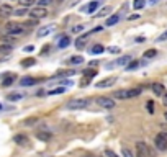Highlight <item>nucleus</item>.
<instances>
[{"label": "nucleus", "mask_w": 167, "mask_h": 157, "mask_svg": "<svg viewBox=\"0 0 167 157\" xmlns=\"http://www.w3.org/2000/svg\"><path fill=\"white\" fill-rule=\"evenodd\" d=\"M5 31H7L8 36H20V34L25 33V26L20 25V23H8L7 26H5Z\"/></svg>", "instance_id": "obj_1"}, {"label": "nucleus", "mask_w": 167, "mask_h": 157, "mask_svg": "<svg viewBox=\"0 0 167 157\" xmlns=\"http://www.w3.org/2000/svg\"><path fill=\"white\" fill-rule=\"evenodd\" d=\"M90 102H92L90 98H76V100H71V102H69L66 107H67L69 110H82V108L87 107Z\"/></svg>", "instance_id": "obj_2"}, {"label": "nucleus", "mask_w": 167, "mask_h": 157, "mask_svg": "<svg viewBox=\"0 0 167 157\" xmlns=\"http://www.w3.org/2000/svg\"><path fill=\"white\" fill-rule=\"evenodd\" d=\"M154 144H156V147L159 150H165L167 149V129L160 131L159 134L154 137Z\"/></svg>", "instance_id": "obj_3"}, {"label": "nucleus", "mask_w": 167, "mask_h": 157, "mask_svg": "<svg viewBox=\"0 0 167 157\" xmlns=\"http://www.w3.org/2000/svg\"><path fill=\"white\" fill-rule=\"evenodd\" d=\"M95 103L100 105L102 108H107V110H112L115 107V100L110 97H97L95 98Z\"/></svg>", "instance_id": "obj_4"}, {"label": "nucleus", "mask_w": 167, "mask_h": 157, "mask_svg": "<svg viewBox=\"0 0 167 157\" xmlns=\"http://www.w3.org/2000/svg\"><path fill=\"white\" fill-rule=\"evenodd\" d=\"M136 157H149V149L144 142H136Z\"/></svg>", "instance_id": "obj_5"}, {"label": "nucleus", "mask_w": 167, "mask_h": 157, "mask_svg": "<svg viewBox=\"0 0 167 157\" xmlns=\"http://www.w3.org/2000/svg\"><path fill=\"white\" fill-rule=\"evenodd\" d=\"M10 15H13V7L8 5V3L0 5V18H8Z\"/></svg>", "instance_id": "obj_6"}, {"label": "nucleus", "mask_w": 167, "mask_h": 157, "mask_svg": "<svg viewBox=\"0 0 167 157\" xmlns=\"http://www.w3.org/2000/svg\"><path fill=\"white\" fill-rule=\"evenodd\" d=\"M30 16H33V18H44V16H48V10H46L44 7H36V8H33L31 10V13Z\"/></svg>", "instance_id": "obj_7"}, {"label": "nucleus", "mask_w": 167, "mask_h": 157, "mask_svg": "<svg viewBox=\"0 0 167 157\" xmlns=\"http://www.w3.org/2000/svg\"><path fill=\"white\" fill-rule=\"evenodd\" d=\"M34 136H36V139H39V141H44V142H48L53 139V134H51V131H44V129H39L34 133Z\"/></svg>", "instance_id": "obj_8"}, {"label": "nucleus", "mask_w": 167, "mask_h": 157, "mask_svg": "<svg viewBox=\"0 0 167 157\" xmlns=\"http://www.w3.org/2000/svg\"><path fill=\"white\" fill-rule=\"evenodd\" d=\"M54 25H46V26H41L38 30V38H44V36H48V34H51L54 31Z\"/></svg>", "instance_id": "obj_9"}, {"label": "nucleus", "mask_w": 167, "mask_h": 157, "mask_svg": "<svg viewBox=\"0 0 167 157\" xmlns=\"http://www.w3.org/2000/svg\"><path fill=\"white\" fill-rule=\"evenodd\" d=\"M115 84H116V79H115V77H108L105 80L97 82V87H99V89H108V87H113Z\"/></svg>", "instance_id": "obj_10"}, {"label": "nucleus", "mask_w": 167, "mask_h": 157, "mask_svg": "<svg viewBox=\"0 0 167 157\" xmlns=\"http://www.w3.org/2000/svg\"><path fill=\"white\" fill-rule=\"evenodd\" d=\"M13 141H15V144H18V146H26V144L30 142V139H28L26 134H15Z\"/></svg>", "instance_id": "obj_11"}, {"label": "nucleus", "mask_w": 167, "mask_h": 157, "mask_svg": "<svg viewBox=\"0 0 167 157\" xmlns=\"http://www.w3.org/2000/svg\"><path fill=\"white\" fill-rule=\"evenodd\" d=\"M99 8V0H95V2H90V3H87L85 7H82L80 10L84 11V13H94V11Z\"/></svg>", "instance_id": "obj_12"}, {"label": "nucleus", "mask_w": 167, "mask_h": 157, "mask_svg": "<svg viewBox=\"0 0 167 157\" xmlns=\"http://www.w3.org/2000/svg\"><path fill=\"white\" fill-rule=\"evenodd\" d=\"M113 97L118 98V100H126V98H131L130 90H118V92H115V94H113Z\"/></svg>", "instance_id": "obj_13"}, {"label": "nucleus", "mask_w": 167, "mask_h": 157, "mask_svg": "<svg viewBox=\"0 0 167 157\" xmlns=\"http://www.w3.org/2000/svg\"><path fill=\"white\" fill-rule=\"evenodd\" d=\"M151 89H152V92H154L156 95H164V94H165V89H164V85H162V84H159V82L152 84V85H151Z\"/></svg>", "instance_id": "obj_14"}, {"label": "nucleus", "mask_w": 167, "mask_h": 157, "mask_svg": "<svg viewBox=\"0 0 167 157\" xmlns=\"http://www.w3.org/2000/svg\"><path fill=\"white\" fill-rule=\"evenodd\" d=\"M131 62V56H121V57H118L116 59V62L113 64V66H128V64Z\"/></svg>", "instance_id": "obj_15"}, {"label": "nucleus", "mask_w": 167, "mask_h": 157, "mask_svg": "<svg viewBox=\"0 0 167 157\" xmlns=\"http://www.w3.org/2000/svg\"><path fill=\"white\" fill-rule=\"evenodd\" d=\"M90 34H92V31L85 33L84 36H80V38L77 39V41H76V46H77V49H82V48H84V46H85V41H87V38L90 36Z\"/></svg>", "instance_id": "obj_16"}, {"label": "nucleus", "mask_w": 167, "mask_h": 157, "mask_svg": "<svg viewBox=\"0 0 167 157\" xmlns=\"http://www.w3.org/2000/svg\"><path fill=\"white\" fill-rule=\"evenodd\" d=\"M20 84L23 87H30V85H34V84H38V79H34V77H23L20 80Z\"/></svg>", "instance_id": "obj_17"}, {"label": "nucleus", "mask_w": 167, "mask_h": 157, "mask_svg": "<svg viewBox=\"0 0 167 157\" xmlns=\"http://www.w3.org/2000/svg\"><path fill=\"white\" fill-rule=\"evenodd\" d=\"M102 52H105V48H103L102 44H94L90 48V54H94V56H99Z\"/></svg>", "instance_id": "obj_18"}, {"label": "nucleus", "mask_w": 167, "mask_h": 157, "mask_svg": "<svg viewBox=\"0 0 167 157\" xmlns=\"http://www.w3.org/2000/svg\"><path fill=\"white\" fill-rule=\"evenodd\" d=\"M118 21H120V15H118V13H115V15H112L110 18H108V20L105 21V25H103V26H113V25H116Z\"/></svg>", "instance_id": "obj_19"}, {"label": "nucleus", "mask_w": 167, "mask_h": 157, "mask_svg": "<svg viewBox=\"0 0 167 157\" xmlns=\"http://www.w3.org/2000/svg\"><path fill=\"white\" fill-rule=\"evenodd\" d=\"M143 66V62H139V61H131L128 66H126V71H136L138 67H141Z\"/></svg>", "instance_id": "obj_20"}, {"label": "nucleus", "mask_w": 167, "mask_h": 157, "mask_svg": "<svg viewBox=\"0 0 167 157\" xmlns=\"http://www.w3.org/2000/svg\"><path fill=\"white\" fill-rule=\"evenodd\" d=\"M71 44V38L69 36H61L59 38V48H67Z\"/></svg>", "instance_id": "obj_21"}, {"label": "nucleus", "mask_w": 167, "mask_h": 157, "mask_svg": "<svg viewBox=\"0 0 167 157\" xmlns=\"http://www.w3.org/2000/svg\"><path fill=\"white\" fill-rule=\"evenodd\" d=\"M146 7V0H134L133 2V8L134 10H141Z\"/></svg>", "instance_id": "obj_22"}, {"label": "nucleus", "mask_w": 167, "mask_h": 157, "mask_svg": "<svg viewBox=\"0 0 167 157\" xmlns=\"http://www.w3.org/2000/svg\"><path fill=\"white\" fill-rule=\"evenodd\" d=\"M66 92V87L62 85V87H57V89H53L51 92H48V95H61V94H64Z\"/></svg>", "instance_id": "obj_23"}, {"label": "nucleus", "mask_w": 167, "mask_h": 157, "mask_svg": "<svg viewBox=\"0 0 167 157\" xmlns=\"http://www.w3.org/2000/svg\"><path fill=\"white\" fill-rule=\"evenodd\" d=\"M69 62H71V64H76V66H79V64H84V57H82V56H72L71 59H69Z\"/></svg>", "instance_id": "obj_24"}, {"label": "nucleus", "mask_w": 167, "mask_h": 157, "mask_svg": "<svg viewBox=\"0 0 167 157\" xmlns=\"http://www.w3.org/2000/svg\"><path fill=\"white\" fill-rule=\"evenodd\" d=\"M156 54H157L156 49H147L144 52V57H146V59H152V57H156Z\"/></svg>", "instance_id": "obj_25"}, {"label": "nucleus", "mask_w": 167, "mask_h": 157, "mask_svg": "<svg viewBox=\"0 0 167 157\" xmlns=\"http://www.w3.org/2000/svg\"><path fill=\"white\" fill-rule=\"evenodd\" d=\"M18 3L23 8H28V7H31V5L34 3V0H18Z\"/></svg>", "instance_id": "obj_26"}, {"label": "nucleus", "mask_w": 167, "mask_h": 157, "mask_svg": "<svg viewBox=\"0 0 167 157\" xmlns=\"http://www.w3.org/2000/svg\"><path fill=\"white\" fill-rule=\"evenodd\" d=\"M13 15H16V16H25V15H28V8H18V10H13Z\"/></svg>", "instance_id": "obj_27"}, {"label": "nucleus", "mask_w": 167, "mask_h": 157, "mask_svg": "<svg viewBox=\"0 0 167 157\" xmlns=\"http://www.w3.org/2000/svg\"><path fill=\"white\" fill-rule=\"evenodd\" d=\"M34 62H36V61H34L33 57H28V59H25V61H21V66H23V67H30V66H33Z\"/></svg>", "instance_id": "obj_28"}, {"label": "nucleus", "mask_w": 167, "mask_h": 157, "mask_svg": "<svg viewBox=\"0 0 167 157\" xmlns=\"http://www.w3.org/2000/svg\"><path fill=\"white\" fill-rule=\"evenodd\" d=\"M76 74V71H59L57 72V77H59V75H64V77H71V75H74Z\"/></svg>", "instance_id": "obj_29"}, {"label": "nucleus", "mask_w": 167, "mask_h": 157, "mask_svg": "<svg viewBox=\"0 0 167 157\" xmlns=\"http://www.w3.org/2000/svg\"><path fill=\"white\" fill-rule=\"evenodd\" d=\"M11 51V46L10 44H0V52H3V54H7V52Z\"/></svg>", "instance_id": "obj_30"}, {"label": "nucleus", "mask_w": 167, "mask_h": 157, "mask_svg": "<svg viewBox=\"0 0 167 157\" xmlns=\"http://www.w3.org/2000/svg\"><path fill=\"white\" fill-rule=\"evenodd\" d=\"M7 98H8L10 102H15V100H20V98H23V95H20V94H10Z\"/></svg>", "instance_id": "obj_31"}, {"label": "nucleus", "mask_w": 167, "mask_h": 157, "mask_svg": "<svg viewBox=\"0 0 167 157\" xmlns=\"http://www.w3.org/2000/svg\"><path fill=\"white\" fill-rule=\"evenodd\" d=\"M84 75L85 77H94V75H97V71L95 69H87V71H84Z\"/></svg>", "instance_id": "obj_32"}, {"label": "nucleus", "mask_w": 167, "mask_h": 157, "mask_svg": "<svg viewBox=\"0 0 167 157\" xmlns=\"http://www.w3.org/2000/svg\"><path fill=\"white\" fill-rule=\"evenodd\" d=\"M121 154H123V157H134L133 152H131L128 147H123V149H121Z\"/></svg>", "instance_id": "obj_33"}, {"label": "nucleus", "mask_w": 167, "mask_h": 157, "mask_svg": "<svg viewBox=\"0 0 167 157\" xmlns=\"http://www.w3.org/2000/svg\"><path fill=\"white\" fill-rule=\"evenodd\" d=\"M36 123H38V118H31V120L23 121V124H25V126H33V124H36Z\"/></svg>", "instance_id": "obj_34"}, {"label": "nucleus", "mask_w": 167, "mask_h": 157, "mask_svg": "<svg viewBox=\"0 0 167 157\" xmlns=\"http://www.w3.org/2000/svg\"><path fill=\"white\" fill-rule=\"evenodd\" d=\"M107 51L110 52V54H118L120 48H118V46H110V48H107Z\"/></svg>", "instance_id": "obj_35"}, {"label": "nucleus", "mask_w": 167, "mask_h": 157, "mask_svg": "<svg viewBox=\"0 0 167 157\" xmlns=\"http://www.w3.org/2000/svg\"><path fill=\"white\" fill-rule=\"evenodd\" d=\"M146 108H147V111L152 115V113H154V102H152V100H149V102L146 103Z\"/></svg>", "instance_id": "obj_36"}, {"label": "nucleus", "mask_w": 167, "mask_h": 157, "mask_svg": "<svg viewBox=\"0 0 167 157\" xmlns=\"http://www.w3.org/2000/svg\"><path fill=\"white\" fill-rule=\"evenodd\" d=\"M156 41H157V43H164V41H167V30H165L162 34H160V36L156 39Z\"/></svg>", "instance_id": "obj_37"}, {"label": "nucleus", "mask_w": 167, "mask_h": 157, "mask_svg": "<svg viewBox=\"0 0 167 157\" xmlns=\"http://www.w3.org/2000/svg\"><path fill=\"white\" fill-rule=\"evenodd\" d=\"M11 84H13V77H7V79H5L3 82H2L3 87H8V85H11Z\"/></svg>", "instance_id": "obj_38"}, {"label": "nucleus", "mask_w": 167, "mask_h": 157, "mask_svg": "<svg viewBox=\"0 0 167 157\" xmlns=\"http://www.w3.org/2000/svg\"><path fill=\"white\" fill-rule=\"evenodd\" d=\"M54 0H39V7H48V5H51Z\"/></svg>", "instance_id": "obj_39"}, {"label": "nucleus", "mask_w": 167, "mask_h": 157, "mask_svg": "<svg viewBox=\"0 0 167 157\" xmlns=\"http://www.w3.org/2000/svg\"><path fill=\"white\" fill-rule=\"evenodd\" d=\"M84 31V25H77L72 28V33H82Z\"/></svg>", "instance_id": "obj_40"}, {"label": "nucleus", "mask_w": 167, "mask_h": 157, "mask_svg": "<svg viewBox=\"0 0 167 157\" xmlns=\"http://www.w3.org/2000/svg\"><path fill=\"white\" fill-rule=\"evenodd\" d=\"M105 155H108V157H118V155L115 154L113 150H110V149H107V150H105Z\"/></svg>", "instance_id": "obj_41"}, {"label": "nucleus", "mask_w": 167, "mask_h": 157, "mask_svg": "<svg viewBox=\"0 0 167 157\" xmlns=\"http://www.w3.org/2000/svg\"><path fill=\"white\" fill-rule=\"evenodd\" d=\"M107 11H110V7H107V8H102V10H100V13H99V16H103V15L107 13Z\"/></svg>", "instance_id": "obj_42"}, {"label": "nucleus", "mask_w": 167, "mask_h": 157, "mask_svg": "<svg viewBox=\"0 0 167 157\" xmlns=\"http://www.w3.org/2000/svg\"><path fill=\"white\" fill-rule=\"evenodd\" d=\"M144 41H146L144 36H138V38H136V43H144Z\"/></svg>", "instance_id": "obj_43"}, {"label": "nucleus", "mask_w": 167, "mask_h": 157, "mask_svg": "<svg viewBox=\"0 0 167 157\" xmlns=\"http://www.w3.org/2000/svg\"><path fill=\"white\" fill-rule=\"evenodd\" d=\"M103 30V26H97V28H94V30H92V33H99V31H102Z\"/></svg>", "instance_id": "obj_44"}, {"label": "nucleus", "mask_w": 167, "mask_h": 157, "mask_svg": "<svg viewBox=\"0 0 167 157\" xmlns=\"http://www.w3.org/2000/svg\"><path fill=\"white\" fill-rule=\"evenodd\" d=\"M130 20H136V18H139V15H131V16H128Z\"/></svg>", "instance_id": "obj_45"}, {"label": "nucleus", "mask_w": 167, "mask_h": 157, "mask_svg": "<svg viewBox=\"0 0 167 157\" xmlns=\"http://www.w3.org/2000/svg\"><path fill=\"white\" fill-rule=\"evenodd\" d=\"M159 2V0H149V3H151V5H156Z\"/></svg>", "instance_id": "obj_46"}, {"label": "nucleus", "mask_w": 167, "mask_h": 157, "mask_svg": "<svg viewBox=\"0 0 167 157\" xmlns=\"http://www.w3.org/2000/svg\"><path fill=\"white\" fill-rule=\"evenodd\" d=\"M164 118H165V121H167V113H164Z\"/></svg>", "instance_id": "obj_47"}, {"label": "nucleus", "mask_w": 167, "mask_h": 157, "mask_svg": "<svg viewBox=\"0 0 167 157\" xmlns=\"http://www.w3.org/2000/svg\"><path fill=\"white\" fill-rule=\"evenodd\" d=\"M85 157H97V155H85Z\"/></svg>", "instance_id": "obj_48"}, {"label": "nucleus", "mask_w": 167, "mask_h": 157, "mask_svg": "<svg viewBox=\"0 0 167 157\" xmlns=\"http://www.w3.org/2000/svg\"><path fill=\"white\" fill-rule=\"evenodd\" d=\"M0 110H2V105H0Z\"/></svg>", "instance_id": "obj_49"}, {"label": "nucleus", "mask_w": 167, "mask_h": 157, "mask_svg": "<svg viewBox=\"0 0 167 157\" xmlns=\"http://www.w3.org/2000/svg\"><path fill=\"white\" fill-rule=\"evenodd\" d=\"M97 157H100V155H97Z\"/></svg>", "instance_id": "obj_50"}]
</instances>
